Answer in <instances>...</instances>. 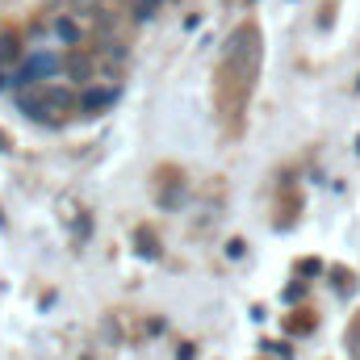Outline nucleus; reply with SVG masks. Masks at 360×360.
Returning a JSON list of instances; mask_svg holds the SVG:
<instances>
[{"label":"nucleus","instance_id":"obj_5","mask_svg":"<svg viewBox=\"0 0 360 360\" xmlns=\"http://www.w3.org/2000/svg\"><path fill=\"white\" fill-rule=\"evenodd\" d=\"M155 4H160V0H143V4H139V17H151V13H155Z\"/></svg>","mask_w":360,"mask_h":360},{"label":"nucleus","instance_id":"obj_2","mask_svg":"<svg viewBox=\"0 0 360 360\" xmlns=\"http://www.w3.org/2000/svg\"><path fill=\"white\" fill-rule=\"evenodd\" d=\"M42 101H46V109H72L76 105L68 89H42Z\"/></svg>","mask_w":360,"mask_h":360},{"label":"nucleus","instance_id":"obj_4","mask_svg":"<svg viewBox=\"0 0 360 360\" xmlns=\"http://www.w3.org/2000/svg\"><path fill=\"white\" fill-rule=\"evenodd\" d=\"M59 34H63L68 42H76V25H72V21H59Z\"/></svg>","mask_w":360,"mask_h":360},{"label":"nucleus","instance_id":"obj_1","mask_svg":"<svg viewBox=\"0 0 360 360\" xmlns=\"http://www.w3.org/2000/svg\"><path fill=\"white\" fill-rule=\"evenodd\" d=\"M55 72H59V59H55V55H34V59H30V68L21 72V80H17V84L38 80V76H55Z\"/></svg>","mask_w":360,"mask_h":360},{"label":"nucleus","instance_id":"obj_3","mask_svg":"<svg viewBox=\"0 0 360 360\" xmlns=\"http://www.w3.org/2000/svg\"><path fill=\"white\" fill-rule=\"evenodd\" d=\"M84 109H105V105H113V92L96 89V92H84V101H80Z\"/></svg>","mask_w":360,"mask_h":360}]
</instances>
